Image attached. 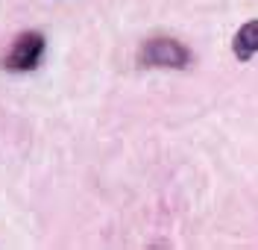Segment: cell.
<instances>
[{"label":"cell","mask_w":258,"mask_h":250,"mask_svg":"<svg viewBox=\"0 0 258 250\" xmlns=\"http://www.w3.org/2000/svg\"><path fill=\"white\" fill-rule=\"evenodd\" d=\"M41 56H44V35L27 30V33L15 35V41L9 44L6 56H3V68L12 74H24V71L38 68Z\"/></svg>","instance_id":"cell-2"},{"label":"cell","mask_w":258,"mask_h":250,"mask_svg":"<svg viewBox=\"0 0 258 250\" xmlns=\"http://www.w3.org/2000/svg\"><path fill=\"white\" fill-rule=\"evenodd\" d=\"M188 62H191V50L170 35L147 38L138 50V65L141 68H185Z\"/></svg>","instance_id":"cell-1"},{"label":"cell","mask_w":258,"mask_h":250,"mask_svg":"<svg viewBox=\"0 0 258 250\" xmlns=\"http://www.w3.org/2000/svg\"><path fill=\"white\" fill-rule=\"evenodd\" d=\"M232 50H235V59L238 62H249L258 53V18L246 21L241 30L232 38Z\"/></svg>","instance_id":"cell-3"}]
</instances>
